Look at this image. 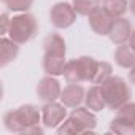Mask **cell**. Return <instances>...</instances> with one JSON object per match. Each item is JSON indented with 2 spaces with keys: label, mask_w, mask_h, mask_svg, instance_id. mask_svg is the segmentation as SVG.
<instances>
[{
  "label": "cell",
  "mask_w": 135,
  "mask_h": 135,
  "mask_svg": "<svg viewBox=\"0 0 135 135\" xmlns=\"http://www.w3.org/2000/svg\"><path fill=\"white\" fill-rule=\"evenodd\" d=\"M100 89H102V94L105 97L107 108H110V110H118L119 107L127 103L132 97V92H130L127 81L121 76L111 75L107 81H103L100 84Z\"/></svg>",
  "instance_id": "cell-1"
},
{
  "label": "cell",
  "mask_w": 135,
  "mask_h": 135,
  "mask_svg": "<svg viewBox=\"0 0 135 135\" xmlns=\"http://www.w3.org/2000/svg\"><path fill=\"white\" fill-rule=\"evenodd\" d=\"M97 62L91 56H81L78 59H72L67 62L65 70H64V78L67 83H76L81 84L84 81H92L95 69H97Z\"/></svg>",
  "instance_id": "cell-2"
},
{
  "label": "cell",
  "mask_w": 135,
  "mask_h": 135,
  "mask_svg": "<svg viewBox=\"0 0 135 135\" xmlns=\"http://www.w3.org/2000/svg\"><path fill=\"white\" fill-rule=\"evenodd\" d=\"M38 33V22L37 18L30 13H19L11 18L10 29H8V37L15 40L19 45L32 41Z\"/></svg>",
  "instance_id": "cell-3"
},
{
  "label": "cell",
  "mask_w": 135,
  "mask_h": 135,
  "mask_svg": "<svg viewBox=\"0 0 135 135\" xmlns=\"http://www.w3.org/2000/svg\"><path fill=\"white\" fill-rule=\"evenodd\" d=\"M76 11L69 2H57L49 10V21L56 29H69L76 21Z\"/></svg>",
  "instance_id": "cell-4"
},
{
  "label": "cell",
  "mask_w": 135,
  "mask_h": 135,
  "mask_svg": "<svg viewBox=\"0 0 135 135\" xmlns=\"http://www.w3.org/2000/svg\"><path fill=\"white\" fill-rule=\"evenodd\" d=\"M70 121L73 122L76 133H92L97 126V118L88 107H76L70 113Z\"/></svg>",
  "instance_id": "cell-5"
},
{
  "label": "cell",
  "mask_w": 135,
  "mask_h": 135,
  "mask_svg": "<svg viewBox=\"0 0 135 135\" xmlns=\"http://www.w3.org/2000/svg\"><path fill=\"white\" fill-rule=\"evenodd\" d=\"M67 118V107L60 102H48L41 107V122L48 129L59 127Z\"/></svg>",
  "instance_id": "cell-6"
},
{
  "label": "cell",
  "mask_w": 135,
  "mask_h": 135,
  "mask_svg": "<svg viewBox=\"0 0 135 135\" xmlns=\"http://www.w3.org/2000/svg\"><path fill=\"white\" fill-rule=\"evenodd\" d=\"M37 95L41 102L48 103V102H54L57 99H60V94H62V88H60V83L56 76L52 75H46L43 76L38 84H37Z\"/></svg>",
  "instance_id": "cell-7"
},
{
  "label": "cell",
  "mask_w": 135,
  "mask_h": 135,
  "mask_svg": "<svg viewBox=\"0 0 135 135\" xmlns=\"http://www.w3.org/2000/svg\"><path fill=\"white\" fill-rule=\"evenodd\" d=\"M84 99H86V91L81 84H76V83H69L62 89V94H60V102L67 108L81 107Z\"/></svg>",
  "instance_id": "cell-8"
},
{
  "label": "cell",
  "mask_w": 135,
  "mask_h": 135,
  "mask_svg": "<svg viewBox=\"0 0 135 135\" xmlns=\"http://www.w3.org/2000/svg\"><path fill=\"white\" fill-rule=\"evenodd\" d=\"M130 33H132L130 21H127V19L122 16V18H116V19L113 21V26H111V29H110L108 38H110V41H111L113 45L119 46V45L129 43Z\"/></svg>",
  "instance_id": "cell-9"
},
{
  "label": "cell",
  "mask_w": 135,
  "mask_h": 135,
  "mask_svg": "<svg viewBox=\"0 0 135 135\" xmlns=\"http://www.w3.org/2000/svg\"><path fill=\"white\" fill-rule=\"evenodd\" d=\"M113 21L114 18L110 16L102 7L99 10H95L91 16H89V27L97 33V35H108L110 33V29L113 26Z\"/></svg>",
  "instance_id": "cell-10"
},
{
  "label": "cell",
  "mask_w": 135,
  "mask_h": 135,
  "mask_svg": "<svg viewBox=\"0 0 135 135\" xmlns=\"http://www.w3.org/2000/svg\"><path fill=\"white\" fill-rule=\"evenodd\" d=\"M18 111V118L22 124V130L26 127H30V126H37L40 124L41 121V108L32 105V103H26V105H21L19 108H16ZM22 133V132H21Z\"/></svg>",
  "instance_id": "cell-11"
},
{
  "label": "cell",
  "mask_w": 135,
  "mask_h": 135,
  "mask_svg": "<svg viewBox=\"0 0 135 135\" xmlns=\"http://www.w3.org/2000/svg\"><path fill=\"white\" fill-rule=\"evenodd\" d=\"M65 65H67V60L64 54H45L43 56V70L46 75H52V76L64 75Z\"/></svg>",
  "instance_id": "cell-12"
},
{
  "label": "cell",
  "mask_w": 135,
  "mask_h": 135,
  "mask_svg": "<svg viewBox=\"0 0 135 135\" xmlns=\"http://www.w3.org/2000/svg\"><path fill=\"white\" fill-rule=\"evenodd\" d=\"M19 54V43L11 40L10 37H2L0 40V67H7L11 64Z\"/></svg>",
  "instance_id": "cell-13"
},
{
  "label": "cell",
  "mask_w": 135,
  "mask_h": 135,
  "mask_svg": "<svg viewBox=\"0 0 135 135\" xmlns=\"http://www.w3.org/2000/svg\"><path fill=\"white\" fill-rule=\"evenodd\" d=\"M114 62L121 67V69L130 70L135 65V49L129 43L119 45L116 48V51H114Z\"/></svg>",
  "instance_id": "cell-14"
},
{
  "label": "cell",
  "mask_w": 135,
  "mask_h": 135,
  "mask_svg": "<svg viewBox=\"0 0 135 135\" xmlns=\"http://www.w3.org/2000/svg\"><path fill=\"white\" fill-rule=\"evenodd\" d=\"M84 103L89 110L92 111H102L105 107H107V102H105V97L102 94V89H100V84H94L88 92H86V99H84Z\"/></svg>",
  "instance_id": "cell-15"
},
{
  "label": "cell",
  "mask_w": 135,
  "mask_h": 135,
  "mask_svg": "<svg viewBox=\"0 0 135 135\" xmlns=\"http://www.w3.org/2000/svg\"><path fill=\"white\" fill-rule=\"evenodd\" d=\"M43 51L45 54H64L67 51L65 40L59 33H49L43 40Z\"/></svg>",
  "instance_id": "cell-16"
},
{
  "label": "cell",
  "mask_w": 135,
  "mask_h": 135,
  "mask_svg": "<svg viewBox=\"0 0 135 135\" xmlns=\"http://www.w3.org/2000/svg\"><path fill=\"white\" fill-rule=\"evenodd\" d=\"M102 8L110 16H113L116 19V18H122L127 13L129 3H127V0H103V2H102Z\"/></svg>",
  "instance_id": "cell-17"
},
{
  "label": "cell",
  "mask_w": 135,
  "mask_h": 135,
  "mask_svg": "<svg viewBox=\"0 0 135 135\" xmlns=\"http://www.w3.org/2000/svg\"><path fill=\"white\" fill-rule=\"evenodd\" d=\"M72 5L80 16H86V18H89L95 10L102 7L100 0H73Z\"/></svg>",
  "instance_id": "cell-18"
},
{
  "label": "cell",
  "mask_w": 135,
  "mask_h": 135,
  "mask_svg": "<svg viewBox=\"0 0 135 135\" xmlns=\"http://www.w3.org/2000/svg\"><path fill=\"white\" fill-rule=\"evenodd\" d=\"M110 132H114L119 135H133L135 133V122H130L124 118L116 116L110 124Z\"/></svg>",
  "instance_id": "cell-19"
},
{
  "label": "cell",
  "mask_w": 135,
  "mask_h": 135,
  "mask_svg": "<svg viewBox=\"0 0 135 135\" xmlns=\"http://www.w3.org/2000/svg\"><path fill=\"white\" fill-rule=\"evenodd\" d=\"M111 75H113V65L110 62H107V60L97 62V69H95V73H94V78H92L91 83L92 84H102Z\"/></svg>",
  "instance_id": "cell-20"
},
{
  "label": "cell",
  "mask_w": 135,
  "mask_h": 135,
  "mask_svg": "<svg viewBox=\"0 0 135 135\" xmlns=\"http://www.w3.org/2000/svg\"><path fill=\"white\" fill-rule=\"evenodd\" d=\"M3 124H5L8 132H13V133H21L22 132V124L18 118L16 110H10L3 114Z\"/></svg>",
  "instance_id": "cell-21"
},
{
  "label": "cell",
  "mask_w": 135,
  "mask_h": 135,
  "mask_svg": "<svg viewBox=\"0 0 135 135\" xmlns=\"http://www.w3.org/2000/svg\"><path fill=\"white\" fill-rule=\"evenodd\" d=\"M8 11H15V13H26L32 8L33 0H7L5 2Z\"/></svg>",
  "instance_id": "cell-22"
},
{
  "label": "cell",
  "mask_w": 135,
  "mask_h": 135,
  "mask_svg": "<svg viewBox=\"0 0 135 135\" xmlns=\"http://www.w3.org/2000/svg\"><path fill=\"white\" fill-rule=\"evenodd\" d=\"M116 111H118L116 116L124 118V119H127V121H130V122H135V103H133V102L129 100L127 103H124L122 107H119Z\"/></svg>",
  "instance_id": "cell-23"
},
{
  "label": "cell",
  "mask_w": 135,
  "mask_h": 135,
  "mask_svg": "<svg viewBox=\"0 0 135 135\" xmlns=\"http://www.w3.org/2000/svg\"><path fill=\"white\" fill-rule=\"evenodd\" d=\"M56 132L59 135H67V133H76V129H75L73 122L70 121V118H65V121L59 127H56Z\"/></svg>",
  "instance_id": "cell-24"
},
{
  "label": "cell",
  "mask_w": 135,
  "mask_h": 135,
  "mask_svg": "<svg viewBox=\"0 0 135 135\" xmlns=\"http://www.w3.org/2000/svg\"><path fill=\"white\" fill-rule=\"evenodd\" d=\"M0 33L2 35H7L8 33V29H10V22H11V18L8 15V11H3L2 16H0Z\"/></svg>",
  "instance_id": "cell-25"
},
{
  "label": "cell",
  "mask_w": 135,
  "mask_h": 135,
  "mask_svg": "<svg viewBox=\"0 0 135 135\" xmlns=\"http://www.w3.org/2000/svg\"><path fill=\"white\" fill-rule=\"evenodd\" d=\"M43 132H45V130H43V129H41L38 124H37V126L26 127V129L22 130V133H26V135H27V133H37V135H43Z\"/></svg>",
  "instance_id": "cell-26"
},
{
  "label": "cell",
  "mask_w": 135,
  "mask_h": 135,
  "mask_svg": "<svg viewBox=\"0 0 135 135\" xmlns=\"http://www.w3.org/2000/svg\"><path fill=\"white\" fill-rule=\"evenodd\" d=\"M129 81H130L132 84H135V65L129 70Z\"/></svg>",
  "instance_id": "cell-27"
},
{
  "label": "cell",
  "mask_w": 135,
  "mask_h": 135,
  "mask_svg": "<svg viewBox=\"0 0 135 135\" xmlns=\"http://www.w3.org/2000/svg\"><path fill=\"white\" fill-rule=\"evenodd\" d=\"M129 45L135 49V29L132 30V33H130V38H129Z\"/></svg>",
  "instance_id": "cell-28"
},
{
  "label": "cell",
  "mask_w": 135,
  "mask_h": 135,
  "mask_svg": "<svg viewBox=\"0 0 135 135\" xmlns=\"http://www.w3.org/2000/svg\"><path fill=\"white\" fill-rule=\"evenodd\" d=\"M129 11L132 16H135V0H130L129 2Z\"/></svg>",
  "instance_id": "cell-29"
},
{
  "label": "cell",
  "mask_w": 135,
  "mask_h": 135,
  "mask_svg": "<svg viewBox=\"0 0 135 135\" xmlns=\"http://www.w3.org/2000/svg\"><path fill=\"white\" fill-rule=\"evenodd\" d=\"M2 2H3V3H5V2H7V0H2Z\"/></svg>",
  "instance_id": "cell-30"
}]
</instances>
